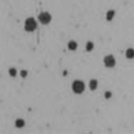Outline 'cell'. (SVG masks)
<instances>
[{
    "label": "cell",
    "instance_id": "cell-8",
    "mask_svg": "<svg viewBox=\"0 0 134 134\" xmlns=\"http://www.w3.org/2000/svg\"><path fill=\"white\" fill-rule=\"evenodd\" d=\"M15 126H16L17 128H22V127L25 126V121L24 119H17L16 122H15Z\"/></svg>",
    "mask_w": 134,
    "mask_h": 134
},
{
    "label": "cell",
    "instance_id": "cell-9",
    "mask_svg": "<svg viewBox=\"0 0 134 134\" xmlns=\"http://www.w3.org/2000/svg\"><path fill=\"white\" fill-rule=\"evenodd\" d=\"M113 16H114V11H113V10H110V11L107 12V20H108V21L112 20V19H113Z\"/></svg>",
    "mask_w": 134,
    "mask_h": 134
},
{
    "label": "cell",
    "instance_id": "cell-7",
    "mask_svg": "<svg viewBox=\"0 0 134 134\" xmlns=\"http://www.w3.org/2000/svg\"><path fill=\"white\" fill-rule=\"evenodd\" d=\"M68 48H69L70 51H75V49L77 48V44H76V42H74V41H70V42H69V44H68Z\"/></svg>",
    "mask_w": 134,
    "mask_h": 134
},
{
    "label": "cell",
    "instance_id": "cell-5",
    "mask_svg": "<svg viewBox=\"0 0 134 134\" xmlns=\"http://www.w3.org/2000/svg\"><path fill=\"white\" fill-rule=\"evenodd\" d=\"M126 57L128 58V59H132V58H134V49L133 48H128V49H127Z\"/></svg>",
    "mask_w": 134,
    "mask_h": 134
},
{
    "label": "cell",
    "instance_id": "cell-11",
    "mask_svg": "<svg viewBox=\"0 0 134 134\" xmlns=\"http://www.w3.org/2000/svg\"><path fill=\"white\" fill-rule=\"evenodd\" d=\"M9 71H10V75H11V76H15V75H16V69H14V68H11Z\"/></svg>",
    "mask_w": 134,
    "mask_h": 134
},
{
    "label": "cell",
    "instance_id": "cell-2",
    "mask_svg": "<svg viewBox=\"0 0 134 134\" xmlns=\"http://www.w3.org/2000/svg\"><path fill=\"white\" fill-rule=\"evenodd\" d=\"M73 91L75 93H81L84 90H85V84L81 81V80H76V81L73 82Z\"/></svg>",
    "mask_w": 134,
    "mask_h": 134
},
{
    "label": "cell",
    "instance_id": "cell-1",
    "mask_svg": "<svg viewBox=\"0 0 134 134\" xmlns=\"http://www.w3.org/2000/svg\"><path fill=\"white\" fill-rule=\"evenodd\" d=\"M36 29H37V22L35 19L30 17V19H27V20L25 21V30L26 31L31 32V31H35Z\"/></svg>",
    "mask_w": 134,
    "mask_h": 134
},
{
    "label": "cell",
    "instance_id": "cell-4",
    "mask_svg": "<svg viewBox=\"0 0 134 134\" xmlns=\"http://www.w3.org/2000/svg\"><path fill=\"white\" fill-rule=\"evenodd\" d=\"M103 63H105V65L107 68H112V66H114V64H116V59H114L113 55H107V57H105V59H103Z\"/></svg>",
    "mask_w": 134,
    "mask_h": 134
},
{
    "label": "cell",
    "instance_id": "cell-6",
    "mask_svg": "<svg viewBox=\"0 0 134 134\" xmlns=\"http://www.w3.org/2000/svg\"><path fill=\"white\" fill-rule=\"evenodd\" d=\"M90 89L92 90V91L97 89V80H95V79L90 80Z\"/></svg>",
    "mask_w": 134,
    "mask_h": 134
},
{
    "label": "cell",
    "instance_id": "cell-12",
    "mask_svg": "<svg viewBox=\"0 0 134 134\" xmlns=\"http://www.w3.org/2000/svg\"><path fill=\"white\" fill-rule=\"evenodd\" d=\"M26 75H27V71H26V70H22V71H21V76L25 77Z\"/></svg>",
    "mask_w": 134,
    "mask_h": 134
},
{
    "label": "cell",
    "instance_id": "cell-10",
    "mask_svg": "<svg viewBox=\"0 0 134 134\" xmlns=\"http://www.w3.org/2000/svg\"><path fill=\"white\" fill-rule=\"evenodd\" d=\"M93 48V44H92V42H89V43H87V47H86V49H87V51H91V49Z\"/></svg>",
    "mask_w": 134,
    "mask_h": 134
},
{
    "label": "cell",
    "instance_id": "cell-3",
    "mask_svg": "<svg viewBox=\"0 0 134 134\" xmlns=\"http://www.w3.org/2000/svg\"><path fill=\"white\" fill-rule=\"evenodd\" d=\"M52 20V16H51V14L49 12H41L40 14V16H38V21L43 25H47L51 22Z\"/></svg>",
    "mask_w": 134,
    "mask_h": 134
},
{
    "label": "cell",
    "instance_id": "cell-13",
    "mask_svg": "<svg viewBox=\"0 0 134 134\" xmlns=\"http://www.w3.org/2000/svg\"><path fill=\"white\" fill-rule=\"evenodd\" d=\"M105 97H106V98H110V97H111V92H106Z\"/></svg>",
    "mask_w": 134,
    "mask_h": 134
}]
</instances>
